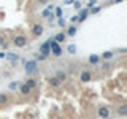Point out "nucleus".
Listing matches in <instances>:
<instances>
[{"label":"nucleus","mask_w":127,"mask_h":119,"mask_svg":"<svg viewBox=\"0 0 127 119\" xmlns=\"http://www.w3.org/2000/svg\"><path fill=\"white\" fill-rule=\"evenodd\" d=\"M18 89L21 90V92H22L24 95H29V94H30V90H32L30 87H27L26 84H19V87H18Z\"/></svg>","instance_id":"obj_10"},{"label":"nucleus","mask_w":127,"mask_h":119,"mask_svg":"<svg viewBox=\"0 0 127 119\" xmlns=\"http://www.w3.org/2000/svg\"><path fill=\"white\" fill-rule=\"evenodd\" d=\"M38 3H48V0H38Z\"/></svg>","instance_id":"obj_30"},{"label":"nucleus","mask_w":127,"mask_h":119,"mask_svg":"<svg viewBox=\"0 0 127 119\" xmlns=\"http://www.w3.org/2000/svg\"><path fill=\"white\" fill-rule=\"evenodd\" d=\"M68 53L70 54H75V53H76V46H75V45H70L68 46Z\"/></svg>","instance_id":"obj_22"},{"label":"nucleus","mask_w":127,"mask_h":119,"mask_svg":"<svg viewBox=\"0 0 127 119\" xmlns=\"http://www.w3.org/2000/svg\"><path fill=\"white\" fill-rule=\"evenodd\" d=\"M64 40H65V35H64V33H57V35L54 37V41H56V43H62Z\"/></svg>","instance_id":"obj_15"},{"label":"nucleus","mask_w":127,"mask_h":119,"mask_svg":"<svg viewBox=\"0 0 127 119\" xmlns=\"http://www.w3.org/2000/svg\"><path fill=\"white\" fill-rule=\"evenodd\" d=\"M87 13H89V10H81V13H79V16H78V22H83L86 19V16H87Z\"/></svg>","instance_id":"obj_11"},{"label":"nucleus","mask_w":127,"mask_h":119,"mask_svg":"<svg viewBox=\"0 0 127 119\" xmlns=\"http://www.w3.org/2000/svg\"><path fill=\"white\" fill-rule=\"evenodd\" d=\"M8 87H10L11 90H16V89L19 87V83H18V81H11L10 84H8Z\"/></svg>","instance_id":"obj_21"},{"label":"nucleus","mask_w":127,"mask_h":119,"mask_svg":"<svg viewBox=\"0 0 127 119\" xmlns=\"http://www.w3.org/2000/svg\"><path fill=\"white\" fill-rule=\"evenodd\" d=\"M13 43H14V46H18V48H24L27 45V38L24 37V35H16Z\"/></svg>","instance_id":"obj_3"},{"label":"nucleus","mask_w":127,"mask_h":119,"mask_svg":"<svg viewBox=\"0 0 127 119\" xmlns=\"http://www.w3.org/2000/svg\"><path fill=\"white\" fill-rule=\"evenodd\" d=\"M40 54L45 56V57H48V56L51 54V48H49V40H48L46 43H43L41 46H40Z\"/></svg>","instance_id":"obj_4"},{"label":"nucleus","mask_w":127,"mask_h":119,"mask_svg":"<svg viewBox=\"0 0 127 119\" xmlns=\"http://www.w3.org/2000/svg\"><path fill=\"white\" fill-rule=\"evenodd\" d=\"M97 113H98V116H100L102 119H106V118L110 116V110L106 108V106H100V108H98V111H97Z\"/></svg>","instance_id":"obj_7"},{"label":"nucleus","mask_w":127,"mask_h":119,"mask_svg":"<svg viewBox=\"0 0 127 119\" xmlns=\"http://www.w3.org/2000/svg\"><path fill=\"white\" fill-rule=\"evenodd\" d=\"M48 81H49V84L53 86V87H59V86H61V81H59L57 78H49Z\"/></svg>","instance_id":"obj_13"},{"label":"nucleus","mask_w":127,"mask_h":119,"mask_svg":"<svg viewBox=\"0 0 127 119\" xmlns=\"http://www.w3.org/2000/svg\"><path fill=\"white\" fill-rule=\"evenodd\" d=\"M6 102H8V95L3 94V92H0V105H5Z\"/></svg>","instance_id":"obj_18"},{"label":"nucleus","mask_w":127,"mask_h":119,"mask_svg":"<svg viewBox=\"0 0 127 119\" xmlns=\"http://www.w3.org/2000/svg\"><path fill=\"white\" fill-rule=\"evenodd\" d=\"M24 70H26V73H29V75L37 73V70H38L37 60H26L24 62Z\"/></svg>","instance_id":"obj_1"},{"label":"nucleus","mask_w":127,"mask_h":119,"mask_svg":"<svg viewBox=\"0 0 127 119\" xmlns=\"http://www.w3.org/2000/svg\"><path fill=\"white\" fill-rule=\"evenodd\" d=\"M43 32H45V29H43L41 24H37V26L32 27V35H35V37H40V35H43Z\"/></svg>","instance_id":"obj_6"},{"label":"nucleus","mask_w":127,"mask_h":119,"mask_svg":"<svg viewBox=\"0 0 127 119\" xmlns=\"http://www.w3.org/2000/svg\"><path fill=\"white\" fill-rule=\"evenodd\" d=\"M67 35H68V37H75V35H76V27H75V26L68 27V32H67Z\"/></svg>","instance_id":"obj_17"},{"label":"nucleus","mask_w":127,"mask_h":119,"mask_svg":"<svg viewBox=\"0 0 127 119\" xmlns=\"http://www.w3.org/2000/svg\"><path fill=\"white\" fill-rule=\"evenodd\" d=\"M53 10H54V6H53V5H49V6H48L46 10L41 13V14H43V18H51V11H53Z\"/></svg>","instance_id":"obj_12"},{"label":"nucleus","mask_w":127,"mask_h":119,"mask_svg":"<svg viewBox=\"0 0 127 119\" xmlns=\"http://www.w3.org/2000/svg\"><path fill=\"white\" fill-rule=\"evenodd\" d=\"M79 79H81V83H89L92 79V75H91L89 70H83L81 75H79Z\"/></svg>","instance_id":"obj_5"},{"label":"nucleus","mask_w":127,"mask_h":119,"mask_svg":"<svg viewBox=\"0 0 127 119\" xmlns=\"http://www.w3.org/2000/svg\"><path fill=\"white\" fill-rule=\"evenodd\" d=\"M98 60H100V57H98V56H95V54L89 56V63H92V65H95V63H98Z\"/></svg>","instance_id":"obj_14"},{"label":"nucleus","mask_w":127,"mask_h":119,"mask_svg":"<svg viewBox=\"0 0 127 119\" xmlns=\"http://www.w3.org/2000/svg\"><path fill=\"white\" fill-rule=\"evenodd\" d=\"M6 59H8V60H11V62H13V63H16V60H18V54H6Z\"/></svg>","instance_id":"obj_19"},{"label":"nucleus","mask_w":127,"mask_h":119,"mask_svg":"<svg viewBox=\"0 0 127 119\" xmlns=\"http://www.w3.org/2000/svg\"><path fill=\"white\" fill-rule=\"evenodd\" d=\"M57 24H59V26H61V27H64V26H65V19H64V18H59Z\"/></svg>","instance_id":"obj_24"},{"label":"nucleus","mask_w":127,"mask_h":119,"mask_svg":"<svg viewBox=\"0 0 127 119\" xmlns=\"http://www.w3.org/2000/svg\"><path fill=\"white\" fill-rule=\"evenodd\" d=\"M49 48H51V53H53V56H56V57H59V56L62 54V48L59 43H56L54 40H49Z\"/></svg>","instance_id":"obj_2"},{"label":"nucleus","mask_w":127,"mask_h":119,"mask_svg":"<svg viewBox=\"0 0 127 119\" xmlns=\"http://www.w3.org/2000/svg\"><path fill=\"white\" fill-rule=\"evenodd\" d=\"M100 10H102L100 6H94V8H92V13H98V11H100Z\"/></svg>","instance_id":"obj_26"},{"label":"nucleus","mask_w":127,"mask_h":119,"mask_svg":"<svg viewBox=\"0 0 127 119\" xmlns=\"http://www.w3.org/2000/svg\"><path fill=\"white\" fill-rule=\"evenodd\" d=\"M71 22H78V16H71Z\"/></svg>","instance_id":"obj_27"},{"label":"nucleus","mask_w":127,"mask_h":119,"mask_svg":"<svg viewBox=\"0 0 127 119\" xmlns=\"http://www.w3.org/2000/svg\"><path fill=\"white\" fill-rule=\"evenodd\" d=\"M27 87H30V89H33V87H37L38 86V83H37V79H33V78H30V79H27L26 83H24Z\"/></svg>","instance_id":"obj_8"},{"label":"nucleus","mask_w":127,"mask_h":119,"mask_svg":"<svg viewBox=\"0 0 127 119\" xmlns=\"http://www.w3.org/2000/svg\"><path fill=\"white\" fill-rule=\"evenodd\" d=\"M56 10V16L57 18H62V8H54Z\"/></svg>","instance_id":"obj_23"},{"label":"nucleus","mask_w":127,"mask_h":119,"mask_svg":"<svg viewBox=\"0 0 127 119\" xmlns=\"http://www.w3.org/2000/svg\"><path fill=\"white\" fill-rule=\"evenodd\" d=\"M73 5H75V8H79V6H81V3H79V2H73Z\"/></svg>","instance_id":"obj_28"},{"label":"nucleus","mask_w":127,"mask_h":119,"mask_svg":"<svg viewBox=\"0 0 127 119\" xmlns=\"http://www.w3.org/2000/svg\"><path fill=\"white\" fill-rule=\"evenodd\" d=\"M122 0H113V3H121Z\"/></svg>","instance_id":"obj_31"},{"label":"nucleus","mask_w":127,"mask_h":119,"mask_svg":"<svg viewBox=\"0 0 127 119\" xmlns=\"http://www.w3.org/2000/svg\"><path fill=\"white\" fill-rule=\"evenodd\" d=\"M118 113L121 114V116H126V114H127V105H121L119 110H118Z\"/></svg>","instance_id":"obj_16"},{"label":"nucleus","mask_w":127,"mask_h":119,"mask_svg":"<svg viewBox=\"0 0 127 119\" xmlns=\"http://www.w3.org/2000/svg\"><path fill=\"white\" fill-rule=\"evenodd\" d=\"M2 57H5V54H3V53H0V59H2Z\"/></svg>","instance_id":"obj_32"},{"label":"nucleus","mask_w":127,"mask_h":119,"mask_svg":"<svg viewBox=\"0 0 127 119\" xmlns=\"http://www.w3.org/2000/svg\"><path fill=\"white\" fill-rule=\"evenodd\" d=\"M56 78H57L59 79V81H65V79H67V75H65V71H64V70H59V71H56Z\"/></svg>","instance_id":"obj_9"},{"label":"nucleus","mask_w":127,"mask_h":119,"mask_svg":"<svg viewBox=\"0 0 127 119\" xmlns=\"http://www.w3.org/2000/svg\"><path fill=\"white\" fill-rule=\"evenodd\" d=\"M75 0H65V5H70V3H73Z\"/></svg>","instance_id":"obj_29"},{"label":"nucleus","mask_w":127,"mask_h":119,"mask_svg":"<svg viewBox=\"0 0 127 119\" xmlns=\"http://www.w3.org/2000/svg\"><path fill=\"white\" fill-rule=\"evenodd\" d=\"M113 56H114V54L111 53V51H108V53H103V54H102V59H105V60H110Z\"/></svg>","instance_id":"obj_20"},{"label":"nucleus","mask_w":127,"mask_h":119,"mask_svg":"<svg viewBox=\"0 0 127 119\" xmlns=\"http://www.w3.org/2000/svg\"><path fill=\"white\" fill-rule=\"evenodd\" d=\"M45 56H41V54H37V60H45Z\"/></svg>","instance_id":"obj_25"}]
</instances>
